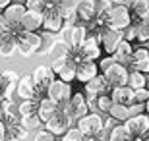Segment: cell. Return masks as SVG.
Masks as SVG:
<instances>
[{
    "label": "cell",
    "mask_w": 149,
    "mask_h": 141,
    "mask_svg": "<svg viewBox=\"0 0 149 141\" xmlns=\"http://www.w3.org/2000/svg\"><path fill=\"white\" fill-rule=\"evenodd\" d=\"M58 108L68 116V120H70L72 126L77 124L83 116L89 114V104H87V101H85V95H83V93H74L72 99H70V103L62 104Z\"/></svg>",
    "instance_id": "6da1fadb"
},
{
    "label": "cell",
    "mask_w": 149,
    "mask_h": 141,
    "mask_svg": "<svg viewBox=\"0 0 149 141\" xmlns=\"http://www.w3.org/2000/svg\"><path fill=\"white\" fill-rule=\"evenodd\" d=\"M107 27L116 29V31H124L126 27L132 25V12L126 4H114L105 16Z\"/></svg>",
    "instance_id": "7a4b0ae2"
},
{
    "label": "cell",
    "mask_w": 149,
    "mask_h": 141,
    "mask_svg": "<svg viewBox=\"0 0 149 141\" xmlns=\"http://www.w3.org/2000/svg\"><path fill=\"white\" fill-rule=\"evenodd\" d=\"M43 47V39H41V33H29L23 31L22 27L17 29V52L23 56V58H29V56L37 54Z\"/></svg>",
    "instance_id": "3957f363"
},
{
    "label": "cell",
    "mask_w": 149,
    "mask_h": 141,
    "mask_svg": "<svg viewBox=\"0 0 149 141\" xmlns=\"http://www.w3.org/2000/svg\"><path fill=\"white\" fill-rule=\"evenodd\" d=\"M76 128L85 137H101L105 133V118L99 112H89L76 124Z\"/></svg>",
    "instance_id": "277c9868"
},
{
    "label": "cell",
    "mask_w": 149,
    "mask_h": 141,
    "mask_svg": "<svg viewBox=\"0 0 149 141\" xmlns=\"http://www.w3.org/2000/svg\"><path fill=\"white\" fill-rule=\"evenodd\" d=\"M72 95H74L72 83H66V81H62V79H58V77H54V79H52V83L49 85V91H47V97L52 99L58 106L70 103Z\"/></svg>",
    "instance_id": "5b68a950"
},
{
    "label": "cell",
    "mask_w": 149,
    "mask_h": 141,
    "mask_svg": "<svg viewBox=\"0 0 149 141\" xmlns=\"http://www.w3.org/2000/svg\"><path fill=\"white\" fill-rule=\"evenodd\" d=\"M60 39L66 44H70L72 49L81 47L83 41L87 39V29H85V25H79V23H66L60 31Z\"/></svg>",
    "instance_id": "8992f818"
},
{
    "label": "cell",
    "mask_w": 149,
    "mask_h": 141,
    "mask_svg": "<svg viewBox=\"0 0 149 141\" xmlns=\"http://www.w3.org/2000/svg\"><path fill=\"white\" fill-rule=\"evenodd\" d=\"M97 39H99L103 50L107 52V56H112L116 47H118V43L124 39V35H122V31H116V29H111V27H103L97 33Z\"/></svg>",
    "instance_id": "52a82bcc"
},
{
    "label": "cell",
    "mask_w": 149,
    "mask_h": 141,
    "mask_svg": "<svg viewBox=\"0 0 149 141\" xmlns=\"http://www.w3.org/2000/svg\"><path fill=\"white\" fill-rule=\"evenodd\" d=\"M66 23H64V17L60 16V10H58V6H49L47 10H45V22H43V29L45 31L52 33H60L62 27H64Z\"/></svg>",
    "instance_id": "ba28073f"
},
{
    "label": "cell",
    "mask_w": 149,
    "mask_h": 141,
    "mask_svg": "<svg viewBox=\"0 0 149 141\" xmlns=\"http://www.w3.org/2000/svg\"><path fill=\"white\" fill-rule=\"evenodd\" d=\"M124 126H126V130L130 131V135L134 137V141L139 139L141 135H145V133L149 131V116H147V112L128 118L126 122H124Z\"/></svg>",
    "instance_id": "9c48e42d"
},
{
    "label": "cell",
    "mask_w": 149,
    "mask_h": 141,
    "mask_svg": "<svg viewBox=\"0 0 149 141\" xmlns=\"http://www.w3.org/2000/svg\"><path fill=\"white\" fill-rule=\"evenodd\" d=\"M16 95L22 101H31V99L37 97V81H35L33 74H23L17 81V89Z\"/></svg>",
    "instance_id": "30bf717a"
},
{
    "label": "cell",
    "mask_w": 149,
    "mask_h": 141,
    "mask_svg": "<svg viewBox=\"0 0 149 141\" xmlns=\"http://www.w3.org/2000/svg\"><path fill=\"white\" fill-rule=\"evenodd\" d=\"M72 128V124H70V120H68V116L62 110H58V112L52 116V118L45 124V130L47 131H50L52 135H56V137H62L64 133H66L68 130Z\"/></svg>",
    "instance_id": "8fae6325"
},
{
    "label": "cell",
    "mask_w": 149,
    "mask_h": 141,
    "mask_svg": "<svg viewBox=\"0 0 149 141\" xmlns=\"http://www.w3.org/2000/svg\"><path fill=\"white\" fill-rule=\"evenodd\" d=\"M105 77H107V81H109V85H111L112 89H114V87H124V85H128L130 68H126V66H122V64L116 62L109 72H105Z\"/></svg>",
    "instance_id": "7c38bea8"
},
{
    "label": "cell",
    "mask_w": 149,
    "mask_h": 141,
    "mask_svg": "<svg viewBox=\"0 0 149 141\" xmlns=\"http://www.w3.org/2000/svg\"><path fill=\"white\" fill-rule=\"evenodd\" d=\"M0 120L6 126L12 124H22V114H19V104H16L14 101H4L0 104Z\"/></svg>",
    "instance_id": "4fadbf2b"
},
{
    "label": "cell",
    "mask_w": 149,
    "mask_h": 141,
    "mask_svg": "<svg viewBox=\"0 0 149 141\" xmlns=\"http://www.w3.org/2000/svg\"><path fill=\"white\" fill-rule=\"evenodd\" d=\"M130 70L141 72V74H145V76L149 74V49H145L143 44H139V47L134 49L132 62H130Z\"/></svg>",
    "instance_id": "5bb4252c"
},
{
    "label": "cell",
    "mask_w": 149,
    "mask_h": 141,
    "mask_svg": "<svg viewBox=\"0 0 149 141\" xmlns=\"http://www.w3.org/2000/svg\"><path fill=\"white\" fill-rule=\"evenodd\" d=\"M25 12H27V8H25L23 2H12L2 14H4L6 22L10 23V27L17 29L19 25H22V19H23V16H25Z\"/></svg>",
    "instance_id": "9a60e30c"
},
{
    "label": "cell",
    "mask_w": 149,
    "mask_h": 141,
    "mask_svg": "<svg viewBox=\"0 0 149 141\" xmlns=\"http://www.w3.org/2000/svg\"><path fill=\"white\" fill-rule=\"evenodd\" d=\"M97 17V8H95V0H79L77 4V23L79 25H87Z\"/></svg>",
    "instance_id": "2e32d148"
},
{
    "label": "cell",
    "mask_w": 149,
    "mask_h": 141,
    "mask_svg": "<svg viewBox=\"0 0 149 141\" xmlns=\"http://www.w3.org/2000/svg\"><path fill=\"white\" fill-rule=\"evenodd\" d=\"M101 74L99 70V64L97 62H93V60H85V62H81V64H77V74H76V79L77 81H81L83 85L87 81H91L93 77H97Z\"/></svg>",
    "instance_id": "e0dca14e"
},
{
    "label": "cell",
    "mask_w": 149,
    "mask_h": 141,
    "mask_svg": "<svg viewBox=\"0 0 149 141\" xmlns=\"http://www.w3.org/2000/svg\"><path fill=\"white\" fill-rule=\"evenodd\" d=\"M81 49V54L85 60H93V62H97V60L101 58V50H103V47H101L99 39L93 37V35H87V39L83 41V44L79 47Z\"/></svg>",
    "instance_id": "ac0fdd59"
},
{
    "label": "cell",
    "mask_w": 149,
    "mask_h": 141,
    "mask_svg": "<svg viewBox=\"0 0 149 141\" xmlns=\"http://www.w3.org/2000/svg\"><path fill=\"white\" fill-rule=\"evenodd\" d=\"M43 22H45V14L27 10V12H25V16H23V19H22V25H19V27H22L23 31L37 33L39 29H43Z\"/></svg>",
    "instance_id": "d6986e66"
},
{
    "label": "cell",
    "mask_w": 149,
    "mask_h": 141,
    "mask_svg": "<svg viewBox=\"0 0 149 141\" xmlns=\"http://www.w3.org/2000/svg\"><path fill=\"white\" fill-rule=\"evenodd\" d=\"M17 29H12L10 33H6V35L0 37V56L10 58V56L17 50Z\"/></svg>",
    "instance_id": "ffe728a7"
},
{
    "label": "cell",
    "mask_w": 149,
    "mask_h": 141,
    "mask_svg": "<svg viewBox=\"0 0 149 141\" xmlns=\"http://www.w3.org/2000/svg\"><path fill=\"white\" fill-rule=\"evenodd\" d=\"M134 49H136V47H134L132 43H128V41H124V39H122L120 43H118V47H116L114 54H112L114 62H118V64H122V66H126V68H130Z\"/></svg>",
    "instance_id": "44dd1931"
},
{
    "label": "cell",
    "mask_w": 149,
    "mask_h": 141,
    "mask_svg": "<svg viewBox=\"0 0 149 141\" xmlns=\"http://www.w3.org/2000/svg\"><path fill=\"white\" fill-rule=\"evenodd\" d=\"M111 89L112 87L109 85L105 74H99L97 77H93L91 81L85 83V91L93 93V95H97V97H101V95H111Z\"/></svg>",
    "instance_id": "7402d4cb"
},
{
    "label": "cell",
    "mask_w": 149,
    "mask_h": 141,
    "mask_svg": "<svg viewBox=\"0 0 149 141\" xmlns=\"http://www.w3.org/2000/svg\"><path fill=\"white\" fill-rule=\"evenodd\" d=\"M58 104L52 101V99H49V97H45V99H41L39 101V108H37V114H39V118L43 120L45 124L49 122L52 116H54L56 112H58Z\"/></svg>",
    "instance_id": "603a6c76"
},
{
    "label": "cell",
    "mask_w": 149,
    "mask_h": 141,
    "mask_svg": "<svg viewBox=\"0 0 149 141\" xmlns=\"http://www.w3.org/2000/svg\"><path fill=\"white\" fill-rule=\"evenodd\" d=\"M111 99H112V103H116V104H126V106H130L134 103V89H130L128 85L114 87V89H111Z\"/></svg>",
    "instance_id": "cb8c5ba5"
},
{
    "label": "cell",
    "mask_w": 149,
    "mask_h": 141,
    "mask_svg": "<svg viewBox=\"0 0 149 141\" xmlns=\"http://www.w3.org/2000/svg\"><path fill=\"white\" fill-rule=\"evenodd\" d=\"M31 74H33L37 85L47 87V89H49V85L52 83V79H54V72H52V68H50V66H37Z\"/></svg>",
    "instance_id": "d4e9b609"
},
{
    "label": "cell",
    "mask_w": 149,
    "mask_h": 141,
    "mask_svg": "<svg viewBox=\"0 0 149 141\" xmlns=\"http://www.w3.org/2000/svg\"><path fill=\"white\" fill-rule=\"evenodd\" d=\"M107 141H134V137L130 135V131L126 130L124 124H116L109 130V135H107Z\"/></svg>",
    "instance_id": "484cf974"
},
{
    "label": "cell",
    "mask_w": 149,
    "mask_h": 141,
    "mask_svg": "<svg viewBox=\"0 0 149 141\" xmlns=\"http://www.w3.org/2000/svg\"><path fill=\"white\" fill-rule=\"evenodd\" d=\"M70 50H72V47H70V44H66L62 39H56L54 47H52V50H50V58H52V60L68 58V56H70Z\"/></svg>",
    "instance_id": "4316f807"
},
{
    "label": "cell",
    "mask_w": 149,
    "mask_h": 141,
    "mask_svg": "<svg viewBox=\"0 0 149 141\" xmlns=\"http://www.w3.org/2000/svg\"><path fill=\"white\" fill-rule=\"evenodd\" d=\"M147 79L149 77L145 76V74H141V72H136V70H130V77H128V87L130 89H143V87H147Z\"/></svg>",
    "instance_id": "83f0119b"
},
{
    "label": "cell",
    "mask_w": 149,
    "mask_h": 141,
    "mask_svg": "<svg viewBox=\"0 0 149 141\" xmlns=\"http://www.w3.org/2000/svg\"><path fill=\"white\" fill-rule=\"evenodd\" d=\"M76 74H77V64H74L72 60L68 58V64L64 66L60 70V74H58V79H62V81H66V83H72L74 79H76Z\"/></svg>",
    "instance_id": "f1b7e54d"
},
{
    "label": "cell",
    "mask_w": 149,
    "mask_h": 141,
    "mask_svg": "<svg viewBox=\"0 0 149 141\" xmlns=\"http://www.w3.org/2000/svg\"><path fill=\"white\" fill-rule=\"evenodd\" d=\"M109 116H111L114 122H126L130 118V110H128L126 104H112V108L109 110Z\"/></svg>",
    "instance_id": "f546056e"
},
{
    "label": "cell",
    "mask_w": 149,
    "mask_h": 141,
    "mask_svg": "<svg viewBox=\"0 0 149 141\" xmlns=\"http://www.w3.org/2000/svg\"><path fill=\"white\" fill-rule=\"evenodd\" d=\"M132 23H139V22H143V17H145V14L149 12V2L147 0H139L138 4L134 6L132 10Z\"/></svg>",
    "instance_id": "4dcf8cb0"
},
{
    "label": "cell",
    "mask_w": 149,
    "mask_h": 141,
    "mask_svg": "<svg viewBox=\"0 0 149 141\" xmlns=\"http://www.w3.org/2000/svg\"><path fill=\"white\" fill-rule=\"evenodd\" d=\"M22 124L25 130H41V126H45V122L39 118V114H27V116H22Z\"/></svg>",
    "instance_id": "1f68e13d"
},
{
    "label": "cell",
    "mask_w": 149,
    "mask_h": 141,
    "mask_svg": "<svg viewBox=\"0 0 149 141\" xmlns=\"http://www.w3.org/2000/svg\"><path fill=\"white\" fill-rule=\"evenodd\" d=\"M112 99L111 95H101L99 99H97V103H95V112L99 114H109V110L112 108Z\"/></svg>",
    "instance_id": "d6a6232c"
},
{
    "label": "cell",
    "mask_w": 149,
    "mask_h": 141,
    "mask_svg": "<svg viewBox=\"0 0 149 141\" xmlns=\"http://www.w3.org/2000/svg\"><path fill=\"white\" fill-rule=\"evenodd\" d=\"M39 108V101L37 99H31V101H22L19 103V114L22 116H27V114H35Z\"/></svg>",
    "instance_id": "836d02e7"
},
{
    "label": "cell",
    "mask_w": 149,
    "mask_h": 141,
    "mask_svg": "<svg viewBox=\"0 0 149 141\" xmlns=\"http://www.w3.org/2000/svg\"><path fill=\"white\" fill-rule=\"evenodd\" d=\"M136 27H138V43L147 44L149 43V25L145 22H139V23H136Z\"/></svg>",
    "instance_id": "e575fe53"
},
{
    "label": "cell",
    "mask_w": 149,
    "mask_h": 141,
    "mask_svg": "<svg viewBox=\"0 0 149 141\" xmlns=\"http://www.w3.org/2000/svg\"><path fill=\"white\" fill-rule=\"evenodd\" d=\"M60 141H85V135L77 130L76 126H72V128H70V130L60 137Z\"/></svg>",
    "instance_id": "d590c367"
},
{
    "label": "cell",
    "mask_w": 149,
    "mask_h": 141,
    "mask_svg": "<svg viewBox=\"0 0 149 141\" xmlns=\"http://www.w3.org/2000/svg\"><path fill=\"white\" fill-rule=\"evenodd\" d=\"M114 2L112 0H95V8H97V16H107V12L111 10Z\"/></svg>",
    "instance_id": "8d00e7d4"
},
{
    "label": "cell",
    "mask_w": 149,
    "mask_h": 141,
    "mask_svg": "<svg viewBox=\"0 0 149 141\" xmlns=\"http://www.w3.org/2000/svg\"><path fill=\"white\" fill-rule=\"evenodd\" d=\"M149 101V89L143 87V89H136L134 91V103H139V104H147Z\"/></svg>",
    "instance_id": "74e56055"
},
{
    "label": "cell",
    "mask_w": 149,
    "mask_h": 141,
    "mask_svg": "<svg viewBox=\"0 0 149 141\" xmlns=\"http://www.w3.org/2000/svg\"><path fill=\"white\" fill-rule=\"evenodd\" d=\"M122 35H124V41H128V43L138 41V27H136V23H132L130 27H126L122 31Z\"/></svg>",
    "instance_id": "f35d334b"
},
{
    "label": "cell",
    "mask_w": 149,
    "mask_h": 141,
    "mask_svg": "<svg viewBox=\"0 0 149 141\" xmlns=\"http://www.w3.org/2000/svg\"><path fill=\"white\" fill-rule=\"evenodd\" d=\"M33 141H60V139H58L56 135H52L50 131H47V130H37Z\"/></svg>",
    "instance_id": "ab89813d"
},
{
    "label": "cell",
    "mask_w": 149,
    "mask_h": 141,
    "mask_svg": "<svg viewBox=\"0 0 149 141\" xmlns=\"http://www.w3.org/2000/svg\"><path fill=\"white\" fill-rule=\"evenodd\" d=\"M23 4L31 12H41V14H45V10H47V6H45L43 2H39V0H25Z\"/></svg>",
    "instance_id": "60d3db41"
},
{
    "label": "cell",
    "mask_w": 149,
    "mask_h": 141,
    "mask_svg": "<svg viewBox=\"0 0 149 141\" xmlns=\"http://www.w3.org/2000/svg\"><path fill=\"white\" fill-rule=\"evenodd\" d=\"M19 74L17 72H14V70H6V72H2V83H17L19 81Z\"/></svg>",
    "instance_id": "b9f144b4"
},
{
    "label": "cell",
    "mask_w": 149,
    "mask_h": 141,
    "mask_svg": "<svg viewBox=\"0 0 149 141\" xmlns=\"http://www.w3.org/2000/svg\"><path fill=\"white\" fill-rule=\"evenodd\" d=\"M114 64H116V62H114V58H112V56H105V58H101V62H99V70H101V74L109 72Z\"/></svg>",
    "instance_id": "7bdbcfd3"
},
{
    "label": "cell",
    "mask_w": 149,
    "mask_h": 141,
    "mask_svg": "<svg viewBox=\"0 0 149 141\" xmlns=\"http://www.w3.org/2000/svg\"><path fill=\"white\" fill-rule=\"evenodd\" d=\"M128 110H130V118H132V116H139V114H145V104L132 103L128 106Z\"/></svg>",
    "instance_id": "ee69618b"
},
{
    "label": "cell",
    "mask_w": 149,
    "mask_h": 141,
    "mask_svg": "<svg viewBox=\"0 0 149 141\" xmlns=\"http://www.w3.org/2000/svg\"><path fill=\"white\" fill-rule=\"evenodd\" d=\"M66 64H68V58H62V60H52L50 68H52V72H54V76H58V74H60V70H62V68H64Z\"/></svg>",
    "instance_id": "f6af8a7d"
},
{
    "label": "cell",
    "mask_w": 149,
    "mask_h": 141,
    "mask_svg": "<svg viewBox=\"0 0 149 141\" xmlns=\"http://www.w3.org/2000/svg\"><path fill=\"white\" fill-rule=\"evenodd\" d=\"M10 31H12L10 23L6 22L4 14H2V12H0V37H2V35H6V33H10Z\"/></svg>",
    "instance_id": "bcb514c9"
},
{
    "label": "cell",
    "mask_w": 149,
    "mask_h": 141,
    "mask_svg": "<svg viewBox=\"0 0 149 141\" xmlns=\"http://www.w3.org/2000/svg\"><path fill=\"white\" fill-rule=\"evenodd\" d=\"M79 0H56V6L60 8H77Z\"/></svg>",
    "instance_id": "7dc6e473"
},
{
    "label": "cell",
    "mask_w": 149,
    "mask_h": 141,
    "mask_svg": "<svg viewBox=\"0 0 149 141\" xmlns=\"http://www.w3.org/2000/svg\"><path fill=\"white\" fill-rule=\"evenodd\" d=\"M8 139V128H6V124L0 120V141H6Z\"/></svg>",
    "instance_id": "c3c4849f"
},
{
    "label": "cell",
    "mask_w": 149,
    "mask_h": 141,
    "mask_svg": "<svg viewBox=\"0 0 149 141\" xmlns=\"http://www.w3.org/2000/svg\"><path fill=\"white\" fill-rule=\"evenodd\" d=\"M10 4H12V0H0V12H4Z\"/></svg>",
    "instance_id": "681fc988"
},
{
    "label": "cell",
    "mask_w": 149,
    "mask_h": 141,
    "mask_svg": "<svg viewBox=\"0 0 149 141\" xmlns=\"http://www.w3.org/2000/svg\"><path fill=\"white\" fill-rule=\"evenodd\" d=\"M138 2H139V0H124V4H126L128 8H130V10H132V8H134L136 4H138Z\"/></svg>",
    "instance_id": "f907efd6"
},
{
    "label": "cell",
    "mask_w": 149,
    "mask_h": 141,
    "mask_svg": "<svg viewBox=\"0 0 149 141\" xmlns=\"http://www.w3.org/2000/svg\"><path fill=\"white\" fill-rule=\"evenodd\" d=\"M39 2H43L47 8H49V6H56V0H39Z\"/></svg>",
    "instance_id": "816d5d0a"
},
{
    "label": "cell",
    "mask_w": 149,
    "mask_h": 141,
    "mask_svg": "<svg viewBox=\"0 0 149 141\" xmlns=\"http://www.w3.org/2000/svg\"><path fill=\"white\" fill-rule=\"evenodd\" d=\"M143 22H145V23H147V25H149V12H147V14H145V17H143Z\"/></svg>",
    "instance_id": "f5cc1de1"
},
{
    "label": "cell",
    "mask_w": 149,
    "mask_h": 141,
    "mask_svg": "<svg viewBox=\"0 0 149 141\" xmlns=\"http://www.w3.org/2000/svg\"><path fill=\"white\" fill-rule=\"evenodd\" d=\"M145 112H147V116H149V101H147V104H145Z\"/></svg>",
    "instance_id": "db71d44e"
},
{
    "label": "cell",
    "mask_w": 149,
    "mask_h": 141,
    "mask_svg": "<svg viewBox=\"0 0 149 141\" xmlns=\"http://www.w3.org/2000/svg\"><path fill=\"white\" fill-rule=\"evenodd\" d=\"M99 141H107V137H105V135H103V137H101V139H99Z\"/></svg>",
    "instance_id": "11a10c76"
},
{
    "label": "cell",
    "mask_w": 149,
    "mask_h": 141,
    "mask_svg": "<svg viewBox=\"0 0 149 141\" xmlns=\"http://www.w3.org/2000/svg\"><path fill=\"white\" fill-rule=\"evenodd\" d=\"M0 83H2V72H0Z\"/></svg>",
    "instance_id": "9f6ffc18"
},
{
    "label": "cell",
    "mask_w": 149,
    "mask_h": 141,
    "mask_svg": "<svg viewBox=\"0 0 149 141\" xmlns=\"http://www.w3.org/2000/svg\"><path fill=\"white\" fill-rule=\"evenodd\" d=\"M6 141H17V139H6Z\"/></svg>",
    "instance_id": "6f0895ef"
}]
</instances>
